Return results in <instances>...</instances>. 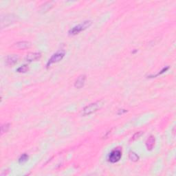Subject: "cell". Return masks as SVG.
<instances>
[{
  "mask_svg": "<svg viewBox=\"0 0 176 176\" xmlns=\"http://www.w3.org/2000/svg\"><path fill=\"white\" fill-rule=\"evenodd\" d=\"M129 158L133 162H137L139 160V156L134 152H130L129 154Z\"/></svg>",
  "mask_w": 176,
  "mask_h": 176,
  "instance_id": "11",
  "label": "cell"
},
{
  "mask_svg": "<svg viewBox=\"0 0 176 176\" xmlns=\"http://www.w3.org/2000/svg\"><path fill=\"white\" fill-rule=\"evenodd\" d=\"M122 152L120 149H114L110 153L108 156V160L112 163H116L121 160Z\"/></svg>",
  "mask_w": 176,
  "mask_h": 176,
  "instance_id": "3",
  "label": "cell"
},
{
  "mask_svg": "<svg viewBox=\"0 0 176 176\" xmlns=\"http://www.w3.org/2000/svg\"><path fill=\"white\" fill-rule=\"evenodd\" d=\"M10 128V124H3L1 127V132H2V134L6 132H7L8 131V129Z\"/></svg>",
  "mask_w": 176,
  "mask_h": 176,
  "instance_id": "14",
  "label": "cell"
},
{
  "mask_svg": "<svg viewBox=\"0 0 176 176\" xmlns=\"http://www.w3.org/2000/svg\"><path fill=\"white\" fill-rule=\"evenodd\" d=\"M92 21L87 20L83 21L82 24H78L76 26L74 27L72 29H71L69 31V34L70 35H75L76 34L79 33L81 31H83L85 30H86L87 28H89L91 25H92Z\"/></svg>",
  "mask_w": 176,
  "mask_h": 176,
  "instance_id": "2",
  "label": "cell"
},
{
  "mask_svg": "<svg viewBox=\"0 0 176 176\" xmlns=\"http://www.w3.org/2000/svg\"><path fill=\"white\" fill-rule=\"evenodd\" d=\"M86 80V76L85 75H82L78 76V77L76 79L75 83V87L78 89H80L82 87H83L85 82Z\"/></svg>",
  "mask_w": 176,
  "mask_h": 176,
  "instance_id": "8",
  "label": "cell"
},
{
  "mask_svg": "<svg viewBox=\"0 0 176 176\" xmlns=\"http://www.w3.org/2000/svg\"><path fill=\"white\" fill-rule=\"evenodd\" d=\"M65 56V52H58L51 56V58L49 59L48 63H47V67H49L51 65L55 63H58V62L62 60V59Z\"/></svg>",
  "mask_w": 176,
  "mask_h": 176,
  "instance_id": "4",
  "label": "cell"
},
{
  "mask_svg": "<svg viewBox=\"0 0 176 176\" xmlns=\"http://www.w3.org/2000/svg\"><path fill=\"white\" fill-rule=\"evenodd\" d=\"M31 46V44L28 41H19L15 44V47L20 50H24L29 48Z\"/></svg>",
  "mask_w": 176,
  "mask_h": 176,
  "instance_id": "10",
  "label": "cell"
},
{
  "mask_svg": "<svg viewBox=\"0 0 176 176\" xmlns=\"http://www.w3.org/2000/svg\"><path fill=\"white\" fill-rule=\"evenodd\" d=\"M28 70V66L27 65H24L21 67H19L17 70V72H18L19 73H25Z\"/></svg>",
  "mask_w": 176,
  "mask_h": 176,
  "instance_id": "13",
  "label": "cell"
},
{
  "mask_svg": "<svg viewBox=\"0 0 176 176\" xmlns=\"http://www.w3.org/2000/svg\"><path fill=\"white\" fill-rule=\"evenodd\" d=\"M41 55L39 52H30L26 56V61L28 62H33L39 60L41 58Z\"/></svg>",
  "mask_w": 176,
  "mask_h": 176,
  "instance_id": "7",
  "label": "cell"
},
{
  "mask_svg": "<svg viewBox=\"0 0 176 176\" xmlns=\"http://www.w3.org/2000/svg\"><path fill=\"white\" fill-rule=\"evenodd\" d=\"M19 61V56L16 55H8L6 58V64L7 66H13L17 63Z\"/></svg>",
  "mask_w": 176,
  "mask_h": 176,
  "instance_id": "5",
  "label": "cell"
},
{
  "mask_svg": "<svg viewBox=\"0 0 176 176\" xmlns=\"http://www.w3.org/2000/svg\"><path fill=\"white\" fill-rule=\"evenodd\" d=\"M104 105V101H98L94 102V103L90 104L89 105L86 106L82 111V115L86 116H89L92 113H95L99 109H101L103 106Z\"/></svg>",
  "mask_w": 176,
  "mask_h": 176,
  "instance_id": "1",
  "label": "cell"
},
{
  "mask_svg": "<svg viewBox=\"0 0 176 176\" xmlns=\"http://www.w3.org/2000/svg\"><path fill=\"white\" fill-rule=\"evenodd\" d=\"M28 160V155L25 154H24L21 155V157L19 159V163L20 164L25 163V162H27Z\"/></svg>",
  "mask_w": 176,
  "mask_h": 176,
  "instance_id": "12",
  "label": "cell"
},
{
  "mask_svg": "<svg viewBox=\"0 0 176 176\" xmlns=\"http://www.w3.org/2000/svg\"><path fill=\"white\" fill-rule=\"evenodd\" d=\"M142 134H143V132H136V133H135V134L132 136V138H131V140H130V141H134V140H136V139L140 137V136Z\"/></svg>",
  "mask_w": 176,
  "mask_h": 176,
  "instance_id": "15",
  "label": "cell"
},
{
  "mask_svg": "<svg viewBox=\"0 0 176 176\" xmlns=\"http://www.w3.org/2000/svg\"><path fill=\"white\" fill-rule=\"evenodd\" d=\"M15 19H16L15 17L13 16V15H6V17L2 18L1 23L2 28H4L5 26H7V25L11 24L12 23L15 21Z\"/></svg>",
  "mask_w": 176,
  "mask_h": 176,
  "instance_id": "6",
  "label": "cell"
},
{
  "mask_svg": "<svg viewBox=\"0 0 176 176\" xmlns=\"http://www.w3.org/2000/svg\"><path fill=\"white\" fill-rule=\"evenodd\" d=\"M155 143V138L154 136H149L146 141V147L147 150L149 151H151L154 149Z\"/></svg>",
  "mask_w": 176,
  "mask_h": 176,
  "instance_id": "9",
  "label": "cell"
}]
</instances>
